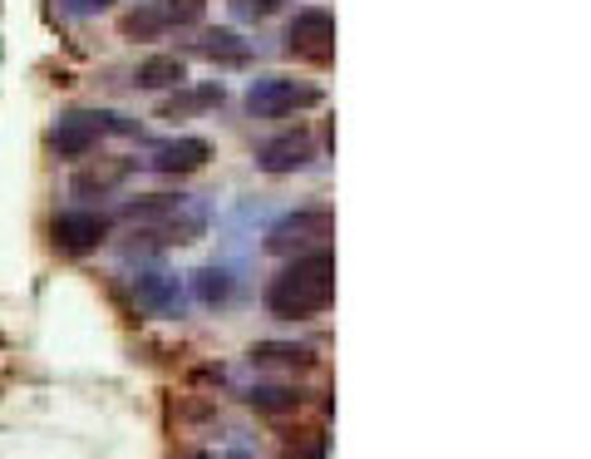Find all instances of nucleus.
<instances>
[{
  "label": "nucleus",
  "instance_id": "obj_13",
  "mask_svg": "<svg viewBox=\"0 0 591 459\" xmlns=\"http://www.w3.org/2000/svg\"><path fill=\"white\" fill-rule=\"evenodd\" d=\"M183 90V84H177ZM227 90L222 84H202V90H183L173 94V100H163V110H158V119H183V114H197V110H212V104H222Z\"/></svg>",
  "mask_w": 591,
  "mask_h": 459
},
{
  "label": "nucleus",
  "instance_id": "obj_14",
  "mask_svg": "<svg viewBox=\"0 0 591 459\" xmlns=\"http://www.w3.org/2000/svg\"><path fill=\"white\" fill-rule=\"evenodd\" d=\"M134 173V163L128 159H114V163H94V169H79L74 173V193L84 198V193H108V188H118V183Z\"/></svg>",
  "mask_w": 591,
  "mask_h": 459
},
{
  "label": "nucleus",
  "instance_id": "obj_5",
  "mask_svg": "<svg viewBox=\"0 0 591 459\" xmlns=\"http://www.w3.org/2000/svg\"><path fill=\"white\" fill-rule=\"evenodd\" d=\"M286 50H291L296 60L325 65L335 55V15L321 11V5H305V11H296V21L286 25Z\"/></svg>",
  "mask_w": 591,
  "mask_h": 459
},
{
  "label": "nucleus",
  "instance_id": "obj_8",
  "mask_svg": "<svg viewBox=\"0 0 591 459\" xmlns=\"http://www.w3.org/2000/svg\"><path fill=\"white\" fill-rule=\"evenodd\" d=\"M207 159H212V144L207 139H163L148 153V163H153L158 173H197Z\"/></svg>",
  "mask_w": 591,
  "mask_h": 459
},
{
  "label": "nucleus",
  "instance_id": "obj_11",
  "mask_svg": "<svg viewBox=\"0 0 591 459\" xmlns=\"http://www.w3.org/2000/svg\"><path fill=\"white\" fill-rule=\"evenodd\" d=\"M183 80H187L183 55H153V60H143V65L134 70V84H138V90H177Z\"/></svg>",
  "mask_w": 591,
  "mask_h": 459
},
{
  "label": "nucleus",
  "instance_id": "obj_6",
  "mask_svg": "<svg viewBox=\"0 0 591 459\" xmlns=\"http://www.w3.org/2000/svg\"><path fill=\"white\" fill-rule=\"evenodd\" d=\"M315 159V134L311 129H286L256 149V169L262 173H296Z\"/></svg>",
  "mask_w": 591,
  "mask_h": 459
},
{
  "label": "nucleus",
  "instance_id": "obj_10",
  "mask_svg": "<svg viewBox=\"0 0 591 459\" xmlns=\"http://www.w3.org/2000/svg\"><path fill=\"white\" fill-rule=\"evenodd\" d=\"M183 208H187V198H167V193H153V198L124 203V222H134V228L153 232V228H163V222H173Z\"/></svg>",
  "mask_w": 591,
  "mask_h": 459
},
{
  "label": "nucleus",
  "instance_id": "obj_21",
  "mask_svg": "<svg viewBox=\"0 0 591 459\" xmlns=\"http://www.w3.org/2000/svg\"><path fill=\"white\" fill-rule=\"evenodd\" d=\"M197 459H212V455H197Z\"/></svg>",
  "mask_w": 591,
  "mask_h": 459
},
{
  "label": "nucleus",
  "instance_id": "obj_15",
  "mask_svg": "<svg viewBox=\"0 0 591 459\" xmlns=\"http://www.w3.org/2000/svg\"><path fill=\"white\" fill-rule=\"evenodd\" d=\"M193 291H197V301H202V307H227V301H232V291H236V277L227 267H202L193 277Z\"/></svg>",
  "mask_w": 591,
  "mask_h": 459
},
{
  "label": "nucleus",
  "instance_id": "obj_19",
  "mask_svg": "<svg viewBox=\"0 0 591 459\" xmlns=\"http://www.w3.org/2000/svg\"><path fill=\"white\" fill-rule=\"evenodd\" d=\"M252 360H311V351H305V346H276V341H262V346H252Z\"/></svg>",
  "mask_w": 591,
  "mask_h": 459
},
{
  "label": "nucleus",
  "instance_id": "obj_7",
  "mask_svg": "<svg viewBox=\"0 0 591 459\" xmlns=\"http://www.w3.org/2000/svg\"><path fill=\"white\" fill-rule=\"evenodd\" d=\"M49 238H55L59 252H94L99 242L108 238V222L99 218V213H55V222H49Z\"/></svg>",
  "mask_w": 591,
  "mask_h": 459
},
{
  "label": "nucleus",
  "instance_id": "obj_12",
  "mask_svg": "<svg viewBox=\"0 0 591 459\" xmlns=\"http://www.w3.org/2000/svg\"><path fill=\"white\" fill-rule=\"evenodd\" d=\"M197 55L212 60V65H246L252 60V45H246L236 31H207L202 41H197Z\"/></svg>",
  "mask_w": 591,
  "mask_h": 459
},
{
  "label": "nucleus",
  "instance_id": "obj_16",
  "mask_svg": "<svg viewBox=\"0 0 591 459\" xmlns=\"http://www.w3.org/2000/svg\"><path fill=\"white\" fill-rule=\"evenodd\" d=\"M163 31H167L163 5H138V11H128L124 21H118V35H124V41H158Z\"/></svg>",
  "mask_w": 591,
  "mask_h": 459
},
{
  "label": "nucleus",
  "instance_id": "obj_4",
  "mask_svg": "<svg viewBox=\"0 0 591 459\" xmlns=\"http://www.w3.org/2000/svg\"><path fill=\"white\" fill-rule=\"evenodd\" d=\"M311 104H321V90L301 80H281V74H266V80H256L246 90V110L256 119H286V114L311 110Z\"/></svg>",
  "mask_w": 591,
  "mask_h": 459
},
{
  "label": "nucleus",
  "instance_id": "obj_17",
  "mask_svg": "<svg viewBox=\"0 0 591 459\" xmlns=\"http://www.w3.org/2000/svg\"><path fill=\"white\" fill-rule=\"evenodd\" d=\"M246 405L276 415V410H296V405H301V395H296L291 386H252V390H246Z\"/></svg>",
  "mask_w": 591,
  "mask_h": 459
},
{
  "label": "nucleus",
  "instance_id": "obj_3",
  "mask_svg": "<svg viewBox=\"0 0 591 459\" xmlns=\"http://www.w3.org/2000/svg\"><path fill=\"white\" fill-rule=\"evenodd\" d=\"M335 238V213L331 208H296L286 213L281 222H271L266 232V252H281V257H301V252H315Z\"/></svg>",
  "mask_w": 591,
  "mask_h": 459
},
{
  "label": "nucleus",
  "instance_id": "obj_20",
  "mask_svg": "<svg viewBox=\"0 0 591 459\" xmlns=\"http://www.w3.org/2000/svg\"><path fill=\"white\" fill-rule=\"evenodd\" d=\"M276 5H281V0H252V5H242V11H246V15H271Z\"/></svg>",
  "mask_w": 591,
  "mask_h": 459
},
{
  "label": "nucleus",
  "instance_id": "obj_1",
  "mask_svg": "<svg viewBox=\"0 0 591 459\" xmlns=\"http://www.w3.org/2000/svg\"><path fill=\"white\" fill-rule=\"evenodd\" d=\"M331 301H335V252L331 248H315V252L291 257L271 277V287H266V311L281 317V321L321 317Z\"/></svg>",
  "mask_w": 591,
  "mask_h": 459
},
{
  "label": "nucleus",
  "instance_id": "obj_9",
  "mask_svg": "<svg viewBox=\"0 0 591 459\" xmlns=\"http://www.w3.org/2000/svg\"><path fill=\"white\" fill-rule=\"evenodd\" d=\"M138 307L153 311V317H177L183 287H177L173 272H148V277H138Z\"/></svg>",
  "mask_w": 591,
  "mask_h": 459
},
{
  "label": "nucleus",
  "instance_id": "obj_2",
  "mask_svg": "<svg viewBox=\"0 0 591 459\" xmlns=\"http://www.w3.org/2000/svg\"><path fill=\"white\" fill-rule=\"evenodd\" d=\"M99 134H134V124H128L124 114H108V110H74L49 129V149H55L59 159H84L99 144Z\"/></svg>",
  "mask_w": 591,
  "mask_h": 459
},
{
  "label": "nucleus",
  "instance_id": "obj_18",
  "mask_svg": "<svg viewBox=\"0 0 591 459\" xmlns=\"http://www.w3.org/2000/svg\"><path fill=\"white\" fill-rule=\"evenodd\" d=\"M158 5H163L167 31H173V25H197L207 11V0H158Z\"/></svg>",
  "mask_w": 591,
  "mask_h": 459
}]
</instances>
